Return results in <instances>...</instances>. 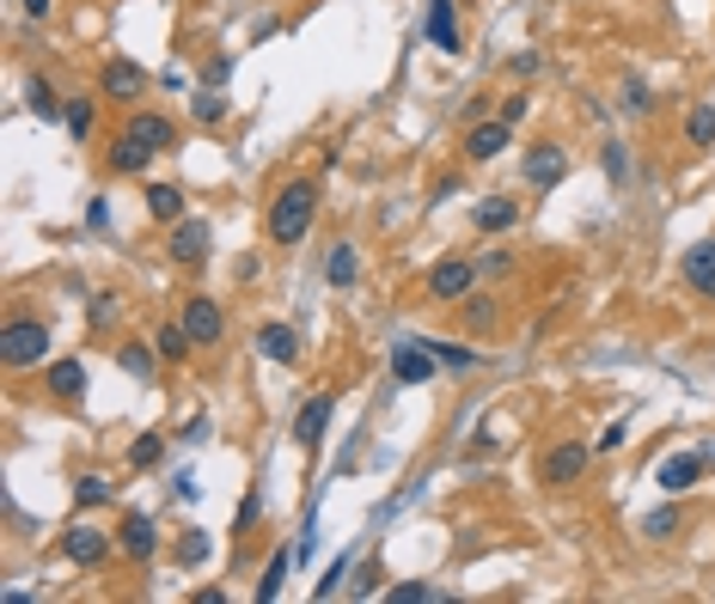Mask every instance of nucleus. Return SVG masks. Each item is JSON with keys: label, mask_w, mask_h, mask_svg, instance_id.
<instances>
[{"label": "nucleus", "mask_w": 715, "mask_h": 604, "mask_svg": "<svg viewBox=\"0 0 715 604\" xmlns=\"http://www.w3.org/2000/svg\"><path fill=\"white\" fill-rule=\"evenodd\" d=\"M312 214H318V184L312 177H294V184H281L276 190V202H269V214H264V233H269V245H300L306 233H312Z\"/></svg>", "instance_id": "nucleus-1"}, {"label": "nucleus", "mask_w": 715, "mask_h": 604, "mask_svg": "<svg viewBox=\"0 0 715 604\" xmlns=\"http://www.w3.org/2000/svg\"><path fill=\"white\" fill-rule=\"evenodd\" d=\"M685 141H691V147H715V110H709V105H697V110L685 117Z\"/></svg>", "instance_id": "nucleus-29"}, {"label": "nucleus", "mask_w": 715, "mask_h": 604, "mask_svg": "<svg viewBox=\"0 0 715 604\" xmlns=\"http://www.w3.org/2000/svg\"><path fill=\"white\" fill-rule=\"evenodd\" d=\"M587 464H594V446H587V440H563V446L544 452L538 483H544V488H575V483L587 476Z\"/></svg>", "instance_id": "nucleus-3"}, {"label": "nucleus", "mask_w": 715, "mask_h": 604, "mask_svg": "<svg viewBox=\"0 0 715 604\" xmlns=\"http://www.w3.org/2000/svg\"><path fill=\"white\" fill-rule=\"evenodd\" d=\"M673 531H679V513L673 507H661V513H649V519H642V538H649V543H666Z\"/></svg>", "instance_id": "nucleus-33"}, {"label": "nucleus", "mask_w": 715, "mask_h": 604, "mask_svg": "<svg viewBox=\"0 0 715 604\" xmlns=\"http://www.w3.org/2000/svg\"><path fill=\"white\" fill-rule=\"evenodd\" d=\"M606 177H611V184H623V177H630V165H623V147H618V141H606Z\"/></svg>", "instance_id": "nucleus-41"}, {"label": "nucleus", "mask_w": 715, "mask_h": 604, "mask_svg": "<svg viewBox=\"0 0 715 604\" xmlns=\"http://www.w3.org/2000/svg\"><path fill=\"white\" fill-rule=\"evenodd\" d=\"M153 348H159V360H172V367H178V360L190 355V330L184 324H159L153 330Z\"/></svg>", "instance_id": "nucleus-27"}, {"label": "nucleus", "mask_w": 715, "mask_h": 604, "mask_svg": "<svg viewBox=\"0 0 715 604\" xmlns=\"http://www.w3.org/2000/svg\"><path fill=\"white\" fill-rule=\"evenodd\" d=\"M623 434H630V421H611L606 434H599V452H611V446H623Z\"/></svg>", "instance_id": "nucleus-44"}, {"label": "nucleus", "mask_w": 715, "mask_h": 604, "mask_svg": "<svg viewBox=\"0 0 715 604\" xmlns=\"http://www.w3.org/2000/svg\"><path fill=\"white\" fill-rule=\"evenodd\" d=\"M25 13H31V19H50V13H55V0H25Z\"/></svg>", "instance_id": "nucleus-48"}, {"label": "nucleus", "mask_w": 715, "mask_h": 604, "mask_svg": "<svg viewBox=\"0 0 715 604\" xmlns=\"http://www.w3.org/2000/svg\"><path fill=\"white\" fill-rule=\"evenodd\" d=\"M703 464H709V452H673V459H661V471H654V483H661L666 495H685V488H697Z\"/></svg>", "instance_id": "nucleus-12"}, {"label": "nucleus", "mask_w": 715, "mask_h": 604, "mask_svg": "<svg viewBox=\"0 0 715 604\" xmlns=\"http://www.w3.org/2000/svg\"><path fill=\"white\" fill-rule=\"evenodd\" d=\"M117 367L129 373V379L153 385V373H159V348H153V342H122V348H117Z\"/></svg>", "instance_id": "nucleus-19"}, {"label": "nucleus", "mask_w": 715, "mask_h": 604, "mask_svg": "<svg viewBox=\"0 0 715 604\" xmlns=\"http://www.w3.org/2000/svg\"><path fill=\"white\" fill-rule=\"evenodd\" d=\"M117 550L135 556V562H147V556L159 550V526L147 519V513H129V519L117 526Z\"/></svg>", "instance_id": "nucleus-16"}, {"label": "nucleus", "mask_w": 715, "mask_h": 604, "mask_svg": "<svg viewBox=\"0 0 715 604\" xmlns=\"http://www.w3.org/2000/svg\"><path fill=\"white\" fill-rule=\"evenodd\" d=\"M74 500H79V507H105V500H110V483H105V476H79V483H74Z\"/></svg>", "instance_id": "nucleus-35"}, {"label": "nucleus", "mask_w": 715, "mask_h": 604, "mask_svg": "<svg viewBox=\"0 0 715 604\" xmlns=\"http://www.w3.org/2000/svg\"><path fill=\"white\" fill-rule=\"evenodd\" d=\"M226 74H233V62H226V55H214V62H209V74H202V79H209V86H226Z\"/></svg>", "instance_id": "nucleus-45"}, {"label": "nucleus", "mask_w": 715, "mask_h": 604, "mask_svg": "<svg viewBox=\"0 0 715 604\" xmlns=\"http://www.w3.org/2000/svg\"><path fill=\"white\" fill-rule=\"evenodd\" d=\"M343 574H349V556H337V562L324 568V580H318V598H331V592L343 586Z\"/></svg>", "instance_id": "nucleus-40"}, {"label": "nucleus", "mask_w": 715, "mask_h": 604, "mask_svg": "<svg viewBox=\"0 0 715 604\" xmlns=\"http://www.w3.org/2000/svg\"><path fill=\"white\" fill-rule=\"evenodd\" d=\"M423 342L440 367H477V348H452V342H435V336H423Z\"/></svg>", "instance_id": "nucleus-32"}, {"label": "nucleus", "mask_w": 715, "mask_h": 604, "mask_svg": "<svg viewBox=\"0 0 715 604\" xmlns=\"http://www.w3.org/2000/svg\"><path fill=\"white\" fill-rule=\"evenodd\" d=\"M190 117H196V122H221L226 117V98L221 93H196V98H190Z\"/></svg>", "instance_id": "nucleus-38"}, {"label": "nucleus", "mask_w": 715, "mask_h": 604, "mask_svg": "<svg viewBox=\"0 0 715 604\" xmlns=\"http://www.w3.org/2000/svg\"><path fill=\"white\" fill-rule=\"evenodd\" d=\"M43 360H50V324L43 317H13L7 336H0V367L25 373V367H43Z\"/></svg>", "instance_id": "nucleus-2"}, {"label": "nucleus", "mask_w": 715, "mask_h": 604, "mask_svg": "<svg viewBox=\"0 0 715 604\" xmlns=\"http://www.w3.org/2000/svg\"><path fill=\"white\" fill-rule=\"evenodd\" d=\"M62 556H67V562H79V568H98V562L110 556V538H105L98 526H74V531L62 538Z\"/></svg>", "instance_id": "nucleus-15"}, {"label": "nucleus", "mask_w": 715, "mask_h": 604, "mask_svg": "<svg viewBox=\"0 0 715 604\" xmlns=\"http://www.w3.org/2000/svg\"><path fill=\"white\" fill-rule=\"evenodd\" d=\"M508 141H514V122H471V129H465V159H477V165H483V159H502L508 153Z\"/></svg>", "instance_id": "nucleus-11"}, {"label": "nucleus", "mask_w": 715, "mask_h": 604, "mask_svg": "<svg viewBox=\"0 0 715 604\" xmlns=\"http://www.w3.org/2000/svg\"><path fill=\"white\" fill-rule=\"evenodd\" d=\"M618 105L630 110V117H649V110H654V93H649V86H642V79H630V86H623V98H618Z\"/></svg>", "instance_id": "nucleus-37"}, {"label": "nucleus", "mask_w": 715, "mask_h": 604, "mask_svg": "<svg viewBox=\"0 0 715 604\" xmlns=\"http://www.w3.org/2000/svg\"><path fill=\"white\" fill-rule=\"evenodd\" d=\"M147 214H153V220H184V190L178 184H147Z\"/></svg>", "instance_id": "nucleus-23"}, {"label": "nucleus", "mask_w": 715, "mask_h": 604, "mask_svg": "<svg viewBox=\"0 0 715 604\" xmlns=\"http://www.w3.org/2000/svg\"><path fill=\"white\" fill-rule=\"evenodd\" d=\"M43 385H50V397H62V403H74V397L86 391V367H79V360H55V367L43 373Z\"/></svg>", "instance_id": "nucleus-22"}, {"label": "nucleus", "mask_w": 715, "mask_h": 604, "mask_svg": "<svg viewBox=\"0 0 715 604\" xmlns=\"http://www.w3.org/2000/svg\"><path fill=\"white\" fill-rule=\"evenodd\" d=\"M129 134H135V141H147V147H153V153H166V147H172V122H166V117H159V110H135V117H129Z\"/></svg>", "instance_id": "nucleus-20"}, {"label": "nucleus", "mask_w": 715, "mask_h": 604, "mask_svg": "<svg viewBox=\"0 0 715 604\" xmlns=\"http://www.w3.org/2000/svg\"><path fill=\"white\" fill-rule=\"evenodd\" d=\"M423 37L435 43L440 55H459L465 37H459V0H428V13H423Z\"/></svg>", "instance_id": "nucleus-9"}, {"label": "nucleus", "mask_w": 715, "mask_h": 604, "mask_svg": "<svg viewBox=\"0 0 715 604\" xmlns=\"http://www.w3.org/2000/svg\"><path fill=\"white\" fill-rule=\"evenodd\" d=\"M93 324H98V330L117 324V300H110V293H98V300H93Z\"/></svg>", "instance_id": "nucleus-43"}, {"label": "nucleus", "mask_w": 715, "mask_h": 604, "mask_svg": "<svg viewBox=\"0 0 715 604\" xmlns=\"http://www.w3.org/2000/svg\"><path fill=\"white\" fill-rule=\"evenodd\" d=\"M526 110H532V98H526V93H508V98H502V122H520Z\"/></svg>", "instance_id": "nucleus-42"}, {"label": "nucleus", "mask_w": 715, "mask_h": 604, "mask_svg": "<svg viewBox=\"0 0 715 604\" xmlns=\"http://www.w3.org/2000/svg\"><path fill=\"white\" fill-rule=\"evenodd\" d=\"M563 177H569V153H563L556 141H532L526 147V184L532 190H556Z\"/></svg>", "instance_id": "nucleus-8"}, {"label": "nucleus", "mask_w": 715, "mask_h": 604, "mask_svg": "<svg viewBox=\"0 0 715 604\" xmlns=\"http://www.w3.org/2000/svg\"><path fill=\"white\" fill-rule=\"evenodd\" d=\"M147 86H153V79H147V67L129 62V55H110L105 74H98V93H105L110 105H141Z\"/></svg>", "instance_id": "nucleus-4"}, {"label": "nucleus", "mask_w": 715, "mask_h": 604, "mask_svg": "<svg viewBox=\"0 0 715 604\" xmlns=\"http://www.w3.org/2000/svg\"><path fill=\"white\" fill-rule=\"evenodd\" d=\"M440 360L428 355L423 336H392V385H428Z\"/></svg>", "instance_id": "nucleus-5"}, {"label": "nucleus", "mask_w": 715, "mask_h": 604, "mask_svg": "<svg viewBox=\"0 0 715 604\" xmlns=\"http://www.w3.org/2000/svg\"><path fill=\"white\" fill-rule=\"evenodd\" d=\"M178 324L190 330V342H196V348H214V342L226 336V312L209 300V293H190V300H184V317H178Z\"/></svg>", "instance_id": "nucleus-6"}, {"label": "nucleus", "mask_w": 715, "mask_h": 604, "mask_svg": "<svg viewBox=\"0 0 715 604\" xmlns=\"http://www.w3.org/2000/svg\"><path fill=\"white\" fill-rule=\"evenodd\" d=\"M459 305H465L459 317H465V330H471V336H490V330H495V305L490 300H471V293H465Z\"/></svg>", "instance_id": "nucleus-28"}, {"label": "nucleus", "mask_w": 715, "mask_h": 604, "mask_svg": "<svg viewBox=\"0 0 715 604\" xmlns=\"http://www.w3.org/2000/svg\"><path fill=\"white\" fill-rule=\"evenodd\" d=\"M25 105H31V117H38V122H55V117H67L50 79H31V86H25Z\"/></svg>", "instance_id": "nucleus-25"}, {"label": "nucleus", "mask_w": 715, "mask_h": 604, "mask_svg": "<svg viewBox=\"0 0 715 604\" xmlns=\"http://www.w3.org/2000/svg\"><path fill=\"white\" fill-rule=\"evenodd\" d=\"M172 488H178V495H184V500H196V495H202V483H196V476H190V471H178V476H172Z\"/></svg>", "instance_id": "nucleus-46"}, {"label": "nucleus", "mask_w": 715, "mask_h": 604, "mask_svg": "<svg viewBox=\"0 0 715 604\" xmlns=\"http://www.w3.org/2000/svg\"><path fill=\"white\" fill-rule=\"evenodd\" d=\"M159 459H166V440H159V434H141V440L129 446V464H135V471H153Z\"/></svg>", "instance_id": "nucleus-31"}, {"label": "nucleus", "mask_w": 715, "mask_h": 604, "mask_svg": "<svg viewBox=\"0 0 715 604\" xmlns=\"http://www.w3.org/2000/svg\"><path fill=\"white\" fill-rule=\"evenodd\" d=\"M147 159H153V147H147V141H135V134H129V129H122V134H117V141H110V153H105V165H110V171H117V177H141V171H147Z\"/></svg>", "instance_id": "nucleus-18"}, {"label": "nucleus", "mask_w": 715, "mask_h": 604, "mask_svg": "<svg viewBox=\"0 0 715 604\" xmlns=\"http://www.w3.org/2000/svg\"><path fill=\"white\" fill-rule=\"evenodd\" d=\"M385 598H392V604H435L440 592L428 586V580H404V586H392V592H385Z\"/></svg>", "instance_id": "nucleus-34"}, {"label": "nucleus", "mask_w": 715, "mask_h": 604, "mask_svg": "<svg viewBox=\"0 0 715 604\" xmlns=\"http://www.w3.org/2000/svg\"><path fill=\"white\" fill-rule=\"evenodd\" d=\"M331 416H337V397H331V391L312 397V403H300V416H294V446H300V452H318V446H324V428H331Z\"/></svg>", "instance_id": "nucleus-10"}, {"label": "nucleus", "mask_w": 715, "mask_h": 604, "mask_svg": "<svg viewBox=\"0 0 715 604\" xmlns=\"http://www.w3.org/2000/svg\"><path fill=\"white\" fill-rule=\"evenodd\" d=\"M178 562L202 568V562H209V538H202V531H184V538H178Z\"/></svg>", "instance_id": "nucleus-36"}, {"label": "nucleus", "mask_w": 715, "mask_h": 604, "mask_svg": "<svg viewBox=\"0 0 715 604\" xmlns=\"http://www.w3.org/2000/svg\"><path fill=\"white\" fill-rule=\"evenodd\" d=\"M324 276H331V288H355V281H361V257H355V245H349V238H337V245H331Z\"/></svg>", "instance_id": "nucleus-21"}, {"label": "nucleus", "mask_w": 715, "mask_h": 604, "mask_svg": "<svg viewBox=\"0 0 715 604\" xmlns=\"http://www.w3.org/2000/svg\"><path fill=\"white\" fill-rule=\"evenodd\" d=\"M471 288H477V263H465V257H440V263L428 269V293H435L440 305H459Z\"/></svg>", "instance_id": "nucleus-7"}, {"label": "nucleus", "mask_w": 715, "mask_h": 604, "mask_svg": "<svg viewBox=\"0 0 715 604\" xmlns=\"http://www.w3.org/2000/svg\"><path fill=\"white\" fill-rule=\"evenodd\" d=\"M257 355L276 360V367H294V360H300V330L294 324H264L257 330Z\"/></svg>", "instance_id": "nucleus-17"}, {"label": "nucleus", "mask_w": 715, "mask_h": 604, "mask_svg": "<svg viewBox=\"0 0 715 604\" xmlns=\"http://www.w3.org/2000/svg\"><path fill=\"white\" fill-rule=\"evenodd\" d=\"M294 562H300V556H294V550H276V556H269V568H264V580H257V598H281V580H288V568Z\"/></svg>", "instance_id": "nucleus-26"}, {"label": "nucleus", "mask_w": 715, "mask_h": 604, "mask_svg": "<svg viewBox=\"0 0 715 604\" xmlns=\"http://www.w3.org/2000/svg\"><path fill=\"white\" fill-rule=\"evenodd\" d=\"M477 276H483V281H495V276H508V257H502V250H495V257H483V269H477Z\"/></svg>", "instance_id": "nucleus-47"}, {"label": "nucleus", "mask_w": 715, "mask_h": 604, "mask_svg": "<svg viewBox=\"0 0 715 604\" xmlns=\"http://www.w3.org/2000/svg\"><path fill=\"white\" fill-rule=\"evenodd\" d=\"M209 220H196V214H190V220H172V238H166V250H172L178 263H202V257H209Z\"/></svg>", "instance_id": "nucleus-13"}, {"label": "nucleus", "mask_w": 715, "mask_h": 604, "mask_svg": "<svg viewBox=\"0 0 715 604\" xmlns=\"http://www.w3.org/2000/svg\"><path fill=\"white\" fill-rule=\"evenodd\" d=\"M685 288L697 293V300H715V238H703V245L685 250Z\"/></svg>", "instance_id": "nucleus-14"}, {"label": "nucleus", "mask_w": 715, "mask_h": 604, "mask_svg": "<svg viewBox=\"0 0 715 604\" xmlns=\"http://www.w3.org/2000/svg\"><path fill=\"white\" fill-rule=\"evenodd\" d=\"M471 220H477V233H508V226H514V202H508V196L477 202V208H471Z\"/></svg>", "instance_id": "nucleus-24"}, {"label": "nucleus", "mask_w": 715, "mask_h": 604, "mask_svg": "<svg viewBox=\"0 0 715 604\" xmlns=\"http://www.w3.org/2000/svg\"><path fill=\"white\" fill-rule=\"evenodd\" d=\"M257 513H264V488H245V507H238V538H245V531H252L257 526Z\"/></svg>", "instance_id": "nucleus-39"}, {"label": "nucleus", "mask_w": 715, "mask_h": 604, "mask_svg": "<svg viewBox=\"0 0 715 604\" xmlns=\"http://www.w3.org/2000/svg\"><path fill=\"white\" fill-rule=\"evenodd\" d=\"M93 122H98L93 98H67V134H74V141H86V134H93Z\"/></svg>", "instance_id": "nucleus-30"}]
</instances>
